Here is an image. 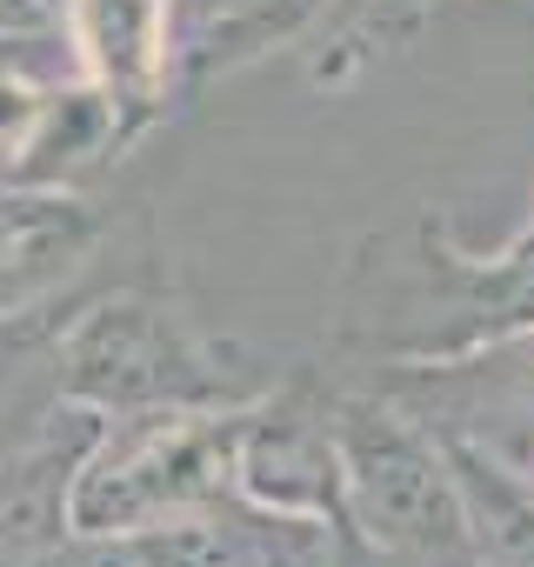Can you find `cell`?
<instances>
[{
  "label": "cell",
  "mask_w": 534,
  "mask_h": 567,
  "mask_svg": "<svg viewBox=\"0 0 534 567\" xmlns=\"http://www.w3.org/2000/svg\"><path fill=\"white\" fill-rule=\"evenodd\" d=\"M275 388L240 341L207 334L167 274L114 280L81 301L68 328V401L114 414H181V408H247Z\"/></svg>",
  "instance_id": "cell-1"
},
{
  "label": "cell",
  "mask_w": 534,
  "mask_h": 567,
  "mask_svg": "<svg viewBox=\"0 0 534 567\" xmlns=\"http://www.w3.org/2000/svg\"><path fill=\"white\" fill-rule=\"evenodd\" d=\"M348 534L401 567H487L448 441L394 394L341 381Z\"/></svg>",
  "instance_id": "cell-2"
},
{
  "label": "cell",
  "mask_w": 534,
  "mask_h": 567,
  "mask_svg": "<svg viewBox=\"0 0 534 567\" xmlns=\"http://www.w3.org/2000/svg\"><path fill=\"white\" fill-rule=\"evenodd\" d=\"M240 408H181V414H114L101 421L74 474V527L127 534L167 514L234 494Z\"/></svg>",
  "instance_id": "cell-3"
},
{
  "label": "cell",
  "mask_w": 534,
  "mask_h": 567,
  "mask_svg": "<svg viewBox=\"0 0 534 567\" xmlns=\"http://www.w3.org/2000/svg\"><path fill=\"white\" fill-rule=\"evenodd\" d=\"M154 234L147 207H114L107 187H28L0 181V308L94 301L114 280L167 267H114L127 240Z\"/></svg>",
  "instance_id": "cell-4"
},
{
  "label": "cell",
  "mask_w": 534,
  "mask_h": 567,
  "mask_svg": "<svg viewBox=\"0 0 534 567\" xmlns=\"http://www.w3.org/2000/svg\"><path fill=\"white\" fill-rule=\"evenodd\" d=\"M234 487L260 507L348 527V474H341V381L328 368H301L240 408Z\"/></svg>",
  "instance_id": "cell-5"
},
{
  "label": "cell",
  "mask_w": 534,
  "mask_h": 567,
  "mask_svg": "<svg viewBox=\"0 0 534 567\" xmlns=\"http://www.w3.org/2000/svg\"><path fill=\"white\" fill-rule=\"evenodd\" d=\"M68 41L81 81H94L141 141L187 101L174 0H68Z\"/></svg>",
  "instance_id": "cell-6"
},
{
  "label": "cell",
  "mask_w": 534,
  "mask_h": 567,
  "mask_svg": "<svg viewBox=\"0 0 534 567\" xmlns=\"http://www.w3.org/2000/svg\"><path fill=\"white\" fill-rule=\"evenodd\" d=\"M147 560L154 567H308L321 560L348 527H328V520H301V514H281V507H260L247 501L240 487L207 501V507H187V514H167L154 527H134Z\"/></svg>",
  "instance_id": "cell-7"
},
{
  "label": "cell",
  "mask_w": 534,
  "mask_h": 567,
  "mask_svg": "<svg viewBox=\"0 0 534 567\" xmlns=\"http://www.w3.org/2000/svg\"><path fill=\"white\" fill-rule=\"evenodd\" d=\"M101 434V414L68 408L61 427H48L34 447L0 461V567H28L61 534H74V474Z\"/></svg>",
  "instance_id": "cell-8"
},
{
  "label": "cell",
  "mask_w": 534,
  "mask_h": 567,
  "mask_svg": "<svg viewBox=\"0 0 534 567\" xmlns=\"http://www.w3.org/2000/svg\"><path fill=\"white\" fill-rule=\"evenodd\" d=\"M74 301L54 308H0V461L34 447L68 421V328Z\"/></svg>",
  "instance_id": "cell-9"
},
{
  "label": "cell",
  "mask_w": 534,
  "mask_h": 567,
  "mask_svg": "<svg viewBox=\"0 0 534 567\" xmlns=\"http://www.w3.org/2000/svg\"><path fill=\"white\" fill-rule=\"evenodd\" d=\"M68 28V0H0V41Z\"/></svg>",
  "instance_id": "cell-10"
},
{
  "label": "cell",
  "mask_w": 534,
  "mask_h": 567,
  "mask_svg": "<svg viewBox=\"0 0 534 567\" xmlns=\"http://www.w3.org/2000/svg\"><path fill=\"white\" fill-rule=\"evenodd\" d=\"M174 8H181V41H187V34H201V28H214L227 14H247L254 0H174Z\"/></svg>",
  "instance_id": "cell-11"
}]
</instances>
